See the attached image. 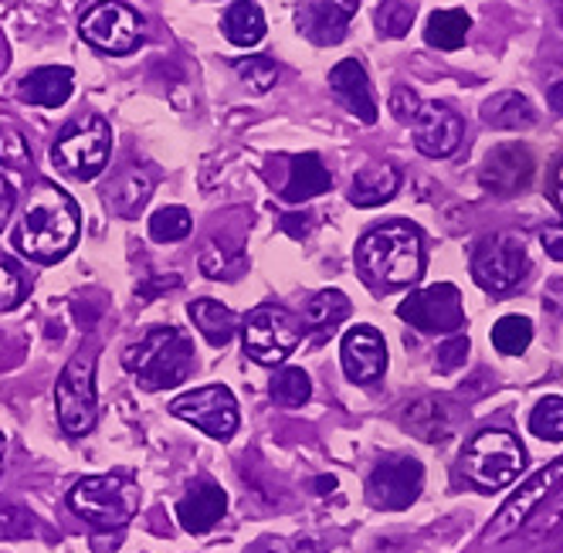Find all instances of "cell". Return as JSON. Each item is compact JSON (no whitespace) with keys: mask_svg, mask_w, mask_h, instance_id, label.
Wrapping results in <instances>:
<instances>
[{"mask_svg":"<svg viewBox=\"0 0 563 553\" xmlns=\"http://www.w3.org/2000/svg\"><path fill=\"white\" fill-rule=\"evenodd\" d=\"M533 153L530 146H522V143H503L489 153V161L486 167H482L478 180L482 187H486L489 193L496 197H512L519 190H527L530 180H533Z\"/></svg>","mask_w":563,"mask_h":553,"instance_id":"15","label":"cell"},{"mask_svg":"<svg viewBox=\"0 0 563 553\" xmlns=\"http://www.w3.org/2000/svg\"><path fill=\"white\" fill-rule=\"evenodd\" d=\"M238 78L245 82L252 92H268L278 82V68L265 58V55H249V58H238L234 62Z\"/></svg>","mask_w":563,"mask_h":553,"instance_id":"35","label":"cell"},{"mask_svg":"<svg viewBox=\"0 0 563 553\" xmlns=\"http://www.w3.org/2000/svg\"><path fill=\"white\" fill-rule=\"evenodd\" d=\"M24 299H27V279H24V272L11 258H0V312L21 306Z\"/></svg>","mask_w":563,"mask_h":553,"instance_id":"36","label":"cell"},{"mask_svg":"<svg viewBox=\"0 0 563 553\" xmlns=\"http://www.w3.org/2000/svg\"><path fill=\"white\" fill-rule=\"evenodd\" d=\"M123 364L143 390H174L194 370V346L177 327H156L123 353Z\"/></svg>","mask_w":563,"mask_h":553,"instance_id":"3","label":"cell"},{"mask_svg":"<svg viewBox=\"0 0 563 553\" xmlns=\"http://www.w3.org/2000/svg\"><path fill=\"white\" fill-rule=\"evenodd\" d=\"M553 201H556V208L563 211V161H560L556 170H553Z\"/></svg>","mask_w":563,"mask_h":553,"instance_id":"46","label":"cell"},{"mask_svg":"<svg viewBox=\"0 0 563 553\" xmlns=\"http://www.w3.org/2000/svg\"><path fill=\"white\" fill-rule=\"evenodd\" d=\"M356 268L374 289L415 286L424 272V242L411 221H390L367 231L356 245Z\"/></svg>","mask_w":563,"mask_h":553,"instance_id":"2","label":"cell"},{"mask_svg":"<svg viewBox=\"0 0 563 553\" xmlns=\"http://www.w3.org/2000/svg\"><path fill=\"white\" fill-rule=\"evenodd\" d=\"M170 411L221 442L238 431V401L224 384H208L180 394L177 401H170Z\"/></svg>","mask_w":563,"mask_h":553,"instance_id":"12","label":"cell"},{"mask_svg":"<svg viewBox=\"0 0 563 553\" xmlns=\"http://www.w3.org/2000/svg\"><path fill=\"white\" fill-rule=\"evenodd\" d=\"M82 37L106 55H130L143 42V21L123 0H99L78 24Z\"/></svg>","mask_w":563,"mask_h":553,"instance_id":"11","label":"cell"},{"mask_svg":"<svg viewBox=\"0 0 563 553\" xmlns=\"http://www.w3.org/2000/svg\"><path fill=\"white\" fill-rule=\"evenodd\" d=\"M547 99H550V106L563 115V82H553L550 92H547Z\"/></svg>","mask_w":563,"mask_h":553,"instance_id":"47","label":"cell"},{"mask_svg":"<svg viewBox=\"0 0 563 553\" xmlns=\"http://www.w3.org/2000/svg\"><path fill=\"white\" fill-rule=\"evenodd\" d=\"M465 357H468V336H449L445 343L438 346V370H455V367H462L465 364Z\"/></svg>","mask_w":563,"mask_h":553,"instance_id":"41","label":"cell"},{"mask_svg":"<svg viewBox=\"0 0 563 553\" xmlns=\"http://www.w3.org/2000/svg\"><path fill=\"white\" fill-rule=\"evenodd\" d=\"M556 527H563V496H556L553 509L543 512V520H540L537 533H550V530H556Z\"/></svg>","mask_w":563,"mask_h":553,"instance_id":"45","label":"cell"},{"mask_svg":"<svg viewBox=\"0 0 563 553\" xmlns=\"http://www.w3.org/2000/svg\"><path fill=\"white\" fill-rule=\"evenodd\" d=\"M330 89L336 96V102L356 115L360 123H377V99H374V89H371V78L364 71V65L346 58L340 65H333L330 71Z\"/></svg>","mask_w":563,"mask_h":553,"instance_id":"19","label":"cell"},{"mask_svg":"<svg viewBox=\"0 0 563 553\" xmlns=\"http://www.w3.org/2000/svg\"><path fill=\"white\" fill-rule=\"evenodd\" d=\"M482 120L496 130H527L537 123V112L519 92H499L486 106H482Z\"/></svg>","mask_w":563,"mask_h":553,"instance_id":"27","label":"cell"},{"mask_svg":"<svg viewBox=\"0 0 563 553\" xmlns=\"http://www.w3.org/2000/svg\"><path fill=\"white\" fill-rule=\"evenodd\" d=\"M400 187V174L390 164H367L350 184V201L356 208H377L397 193Z\"/></svg>","mask_w":563,"mask_h":553,"instance_id":"23","label":"cell"},{"mask_svg":"<svg viewBox=\"0 0 563 553\" xmlns=\"http://www.w3.org/2000/svg\"><path fill=\"white\" fill-rule=\"evenodd\" d=\"M350 316V299L340 292V289H323L316 292L309 302H306V312H302V327L316 336L323 340L330 330H336L343 320Z\"/></svg>","mask_w":563,"mask_h":553,"instance_id":"24","label":"cell"},{"mask_svg":"<svg viewBox=\"0 0 563 553\" xmlns=\"http://www.w3.org/2000/svg\"><path fill=\"white\" fill-rule=\"evenodd\" d=\"M405 418H408V428L415 434H421L424 442H434V439H441V434L449 431V411L434 398H424V401L411 405Z\"/></svg>","mask_w":563,"mask_h":553,"instance_id":"30","label":"cell"},{"mask_svg":"<svg viewBox=\"0 0 563 553\" xmlns=\"http://www.w3.org/2000/svg\"><path fill=\"white\" fill-rule=\"evenodd\" d=\"M109 146H112V130L102 115H89V120L68 123L55 146H52V161L58 170L78 180H92L106 170L109 161Z\"/></svg>","mask_w":563,"mask_h":553,"instance_id":"6","label":"cell"},{"mask_svg":"<svg viewBox=\"0 0 563 553\" xmlns=\"http://www.w3.org/2000/svg\"><path fill=\"white\" fill-rule=\"evenodd\" d=\"M533 340V323L527 316H503V320L493 327V346L506 357H519L522 350Z\"/></svg>","mask_w":563,"mask_h":553,"instance_id":"31","label":"cell"},{"mask_svg":"<svg viewBox=\"0 0 563 553\" xmlns=\"http://www.w3.org/2000/svg\"><path fill=\"white\" fill-rule=\"evenodd\" d=\"M418 109H421V99L411 89H397L390 96V112H394V120H400V123H415Z\"/></svg>","mask_w":563,"mask_h":553,"instance_id":"42","label":"cell"},{"mask_svg":"<svg viewBox=\"0 0 563 553\" xmlns=\"http://www.w3.org/2000/svg\"><path fill=\"white\" fill-rule=\"evenodd\" d=\"M330 187H333V177L323 167V161H319L316 153H302L289 167V180H286V187H282V201L302 204V201H312V197H319V193H327Z\"/></svg>","mask_w":563,"mask_h":553,"instance_id":"22","label":"cell"},{"mask_svg":"<svg viewBox=\"0 0 563 553\" xmlns=\"http://www.w3.org/2000/svg\"><path fill=\"white\" fill-rule=\"evenodd\" d=\"M224 37L234 48H255L262 37H265V14L255 0H238L224 11Z\"/></svg>","mask_w":563,"mask_h":553,"instance_id":"25","label":"cell"},{"mask_svg":"<svg viewBox=\"0 0 563 553\" xmlns=\"http://www.w3.org/2000/svg\"><path fill=\"white\" fill-rule=\"evenodd\" d=\"M340 357H343V374L353 384H374L387 370V346L374 327H353L343 336Z\"/></svg>","mask_w":563,"mask_h":553,"instance_id":"17","label":"cell"},{"mask_svg":"<svg viewBox=\"0 0 563 553\" xmlns=\"http://www.w3.org/2000/svg\"><path fill=\"white\" fill-rule=\"evenodd\" d=\"M424 486V465L418 458H384L367 483V496L377 509H408Z\"/></svg>","mask_w":563,"mask_h":553,"instance_id":"14","label":"cell"},{"mask_svg":"<svg viewBox=\"0 0 563 553\" xmlns=\"http://www.w3.org/2000/svg\"><path fill=\"white\" fill-rule=\"evenodd\" d=\"M356 11L360 0H312L299 11V31L312 45H340Z\"/></svg>","mask_w":563,"mask_h":553,"instance_id":"18","label":"cell"},{"mask_svg":"<svg viewBox=\"0 0 563 553\" xmlns=\"http://www.w3.org/2000/svg\"><path fill=\"white\" fill-rule=\"evenodd\" d=\"M553 8H556V18H560V24H563V0H553Z\"/></svg>","mask_w":563,"mask_h":553,"instance_id":"52","label":"cell"},{"mask_svg":"<svg viewBox=\"0 0 563 553\" xmlns=\"http://www.w3.org/2000/svg\"><path fill=\"white\" fill-rule=\"evenodd\" d=\"M241 340H245V353L255 364L275 367L299 346L302 320L282 306H258L255 312H249Z\"/></svg>","mask_w":563,"mask_h":553,"instance_id":"8","label":"cell"},{"mask_svg":"<svg viewBox=\"0 0 563 553\" xmlns=\"http://www.w3.org/2000/svg\"><path fill=\"white\" fill-rule=\"evenodd\" d=\"M55 405H58V421L68 434H86L92 431L99 418V401H96V350H82L65 364L58 387H55Z\"/></svg>","mask_w":563,"mask_h":553,"instance_id":"7","label":"cell"},{"mask_svg":"<svg viewBox=\"0 0 563 553\" xmlns=\"http://www.w3.org/2000/svg\"><path fill=\"white\" fill-rule=\"evenodd\" d=\"M527 468V449L519 445L516 434L493 428L482 431L468 442V449L462 452V472L465 479L482 489V493H496L509 483H516Z\"/></svg>","mask_w":563,"mask_h":553,"instance_id":"5","label":"cell"},{"mask_svg":"<svg viewBox=\"0 0 563 553\" xmlns=\"http://www.w3.org/2000/svg\"><path fill=\"white\" fill-rule=\"evenodd\" d=\"M146 197H150V180L143 174H130L112 190V204L123 214H136L146 204Z\"/></svg>","mask_w":563,"mask_h":553,"instance_id":"37","label":"cell"},{"mask_svg":"<svg viewBox=\"0 0 563 553\" xmlns=\"http://www.w3.org/2000/svg\"><path fill=\"white\" fill-rule=\"evenodd\" d=\"M0 164H4L8 170H24L31 164L27 140L11 126H0Z\"/></svg>","mask_w":563,"mask_h":553,"instance_id":"39","label":"cell"},{"mask_svg":"<svg viewBox=\"0 0 563 553\" xmlns=\"http://www.w3.org/2000/svg\"><path fill=\"white\" fill-rule=\"evenodd\" d=\"M245 553H282V546H278L275 540H258V543H252Z\"/></svg>","mask_w":563,"mask_h":553,"instance_id":"48","label":"cell"},{"mask_svg":"<svg viewBox=\"0 0 563 553\" xmlns=\"http://www.w3.org/2000/svg\"><path fill=\"white\" fill-rule=\"evenodd\" d=\"M34 520L14 502H0V533L4 537H27Z\"/></svg>","mask_w":563,"mask_h":553,"instance_id":"40","label":"cell"},{"mask_svg":"<svg viewBox=\"0 0 563 553\" xmlns=\"http://www.w3.org/2000/svg\"><path fill=\"white\" fill-rule=\"evenodd\" d=\"M272 401L282 405V408H302L312 394V384H309V374L299 370V367H282L275 377H272Z\"/></svg>","mask_w":563,"mask_h":553,"instance_id":"29","label":"cell"},{"mask_svg":"<svg viewBox=\"0 0 563 553\" xmlns=\"http://www.w3.org/2000/svg\"><path fill=\"white\" fill-rule=\"evenodd\" d=\"M194 221L187 214V208H159L153 218H150V239L167 245V242H184L190 234Z\"/></svg>","mask_w":563,"mask_h":553,"instance_id":"32","label":"cell"},{"mask_svg":"<svg viewBox=\"0 0 563 553\" xmlns=\"http://www.w3.org/2000/svg\"><path fill=\"white\" fill-rule=\"evenodd\" d=\"M4 452H8V442H4V434H0V472H4Z\"/></svg>","mask_w":563,"mask_h":553,"instance_id":"51","label":"cell"},{"mask_svg":"<svg viewBox=\"0 0 563 553\" xmlns=\"http://www.w3.org/2000/svg\"><path fill=\"white\" fill-rule=\"evenodd\" d=\"M465 123L455 109H449L445 102H424L415 115V146L424 156H452L462 143Z\"/></svg>","mask_w":563,"mask_h":553,"instance_id":"16","label":"cell"},{"mask_svg":"<svg viewBox=\"0 0 563 553\" xmlns=\"http://www.w3.org/2000/svg\"><path fill=\"white\" fill-rule=\"evenodd\" d=\"M468 14L465 11H434L428 27H424V42L438 52H455L465 45L468 37Z\"/></svg>","mask_w":563,"mask_h":553,"instance_id":"28","label":"cell"},{"mask_svg":"<svg viewBox=\"0 0 563 553\" xmlns=\"http://www.w3.org/2000/svg\"><path fill=\"white\" fill-rule=\"evenodd\" d=\"M190 320L200 330V336H208L211 346H224L234 336V330H238V316L224 302H218V299H197V302H190Z\"/></svg>","mask_w":563,"mask_h":553,"instance_id":"26","label":"cell"},{"mask_svg":"<svg viewBox=\"0 0 563 553\" xmlns=\"http://www.w3.org/2000/svg\"><path fill=\"white\" fill-rule=\"evenodd\" d=\"M78 242V208L71 197L42 180L34 184L31 197H27V208L24 218L14 231V245L31 258V262H42L52 265L58 258H65Z\"/></svg>","mask_w":563,"mask_h":553,"instance_id":"1","label":"cell"},{"mask_svg":"<svg viewBox=\"0 0 563 553\" xmlns=\"http://www.w3.org/2000/svg\"><path fill=\"white\" fill-rule=\"evenodd\" d=\"M71 89H75L71 68H65V65H45V68H34L27 78H21V89L18 92L31 106L55 109V106H65L71 99Z\"/></svg>","mask_w":563,"mask_h":553,"instance_id":"20","label":"cell"},{"mask_svg":"<svg viewBox=\"0 0 563 553\" xmlns=\"http://www.w3.org/2000/svg\"><path fill=\"white\" fill-rule=\"evenodd\" d=\"M527 272H530V258L516 234H493L472 255V279L493 296L512 292Z\"/></svg>","mask_w":563,"mask_h":553,"instance_id":"10","label":"cell"},{"mask_svg":"<svg viewBox=\"0 0 563 553\" xmlns=\"http://www.w3.org/2000/svg\"><path fill=\"white\" fill-rule=\"evenodd\" d=\"M11 211H14V187L4 180V174H0V231H4Z\"/></svg>","mask_w":563,"mask_h":553,"instance_id":"44","label":"cell"},{"mask_svg":"<svg viewBox=\"0 0 563 553\" xmlns=\"http://www.w3.org/2000/svg\"><path fill=\"white\" fill-rule=\"evenodd\" d=\"M68 506L75 517L99 530L123 527L140 509V486L126 472H109V476H89L68 493Z\"/></svg>","mask_w":563,"mask_h":553,"instance_id":"4","label":"cell"},{"mask_svg":"<svg viewBox=\"0 0 563 553\" xmlns=\"http://www.w3.org/2000/svg\"><path fill=\"white\" fill-rule=\"evenodd\" d=\"M418 4L415 0H384L377 8V31L384 37H405L415 24Z\"/></svg>","mask_w":563,"mask_h":553,"instance_id":"33","label":"cell"},{"mask_svg":"<svg viewBox=\"0 0 563 553\" xmlns=\"http://www.w3.org/2000/svg\"><path fill=\"white\" fill-rule=\"evenodd\" d=\"M560 486H563V458H556V462L543 465L540 472H533V476L503 502V509L489 520V527L482 530V540H486V543H503V540L516 537L519 527H527L533 512H537Z\"/></svg>","mask_w":563,"mask_h":553,"instance_id":"9","label":"cell"},{"mask_svg":"<svg viewBox=\"0 0 563 553\" xmlns=\"http://www.w3.org/2000/svg\"><path fill=\"white\" fill-rule=\"evenodd\" d=\"M228 509V496L221 486L214 483H200L197 489H190L180 502H177V520L184 523V530L190 533H205L211 530Z\"/></svg>","mask_w":563,"mask_h":553,"instance_id":"21","label":"cell"},{"mask_svg":"<svg viewBox=\"0 0 563 553\" xmlns=\"http://www.w3.org/2000/svg\"><path fill=\"white\" fill-rule=\"evenodd\" d=\"M530 428L543 442H563V398H543L530 414Z\"/></svg>","mask_w":563,"mask_h":553,"instance_id":"34","label":"cell"},{"mask_svg":"<svg viewBox=\"0 0 563 553\" xmlns=\"http://www.w3.org/2000/svg\"><path fill=\"white\" fill-rule=\"evenodd\" d=\"M316 489H319V493H333V489H336V479H333V476L316 479Z\"/></svg>","mask_w":563,"mask_h":553,"instance_id":"49","label":"cell"},{"mask_svg":"<svg viewBox=\"0 0 563 553\" xmlns=\"http://www.w3.org/2000/svg\"><path fill=\"white\" fill-rule=\"evenodd\" d=\"M540 245H543V252H547L550 258L563 262V224L543 228V231H540Z\"/></svg>","mask_w":563,"mask_h":553,"instance_id":"43","label":"cell"},{"mask_svg":"<svg viewBox=\"0 0 563 553\" xmlns=\"http://www.w3.org/2000/svg\"><path fill=\"white\" fill-rule=\"evenodd\" d=\"M286 231H289V234H306L309 228H306V221H292V218H286Z\"/></svg>","mask_w":563,"mask_h":553,"instance_id":"50","label":"cell"},{"mask_svg":"<svg viewBox=\"0 0 563 553\" xmlns=\"http://www.w3.org/2000/svg\"><path fill=\"white\" fill-rule=\"evenodd\" d=\"M397 316L421 333H455L465 327L462 292L452 283H438V286L411 292L400 302Z\"/></svg>","mask_w":563,"mask_h":553,"instance_id":"13","label":"cell"},{"mask_svg":"<svg viewBox=\"0 0 563 553\" xmlns=\"http://www.w3.org/2000/svg\"><path fill=\"white\" fill-rule=\"evenodd\" d=\"M200 268H205V275H211V279H234V275H241V268H245V258H241V252L228 255L214 242L205 248V255H200Z\"/></svg>","mask_w":563,"mask_h":553,"instance_id":"38","label":"cell"}]
</instances>
